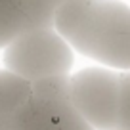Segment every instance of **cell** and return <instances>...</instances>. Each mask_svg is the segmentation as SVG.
Masks as SVG:
<instances>
[{
	"instance_id": "cell-5",
	"label": "cell",
	"mask_w": 130,
	"mask_h": 130,
	"mask_svg": "<svg viewBox=\"0 0 130 130\" xmlns=\"http://www.w3.org/2000/svg\"><path fill=\"white\" fill-rule=\"evenodd\" d=\"M56 0H0V50L38 29L54 27Z\"/></svg>"
},
{
	"instance_id": "cell-8",
	"label": "cell",
	"mask_w": 130,
	"mask_h": 130,
	"mask_svg": "<svg viewBox=\"0 0 130 130\" xmlns=\"http://www.w3.org/2000/svg\"><path fill=\"white\" fill-rule=\"evenodd\" d=\"M0 130H4V128H0Z\"/></svg>"
},
{
	"instance_id": "cell-1",
	"label": "cell",
	"mask_w": 130,
	"mask_h": 130,
	"mask_svg": "<svg viewBox=\"0 0 130 130\" xmlns=\"http://www.w3.org/2000/svg\"><path fill=\"white\" fill-rule=\"evenodd\" d=\"M54 29L77 56L117 73L130 71V4L122 0H65Z\"/></svg>"
},
{
	"instance_id": "cell-6",
	"label": "cell",
	"mask_w": 130,
	"mask_h": 130,
	"mask_svg": "<svg viewBox=\"0 0 130 130\" xmlns=\"http://www.w3.org/2000/svg\"><path fill=\"white\" fill-rule=\"evenodd\" d=\"M32 84L23 78L12 75L10 71L0 69V128L10 124L19 109L31 98Z\"/></svg>"
},
{
	"instance_id": "cell-2",
	"label": "cell",
	"mask_w": 130,
	"mask_h": 130,
	"mask_svg": "<svg viewBox=\"0 0 130 130\" xmlns=\"http://www.w3.org/2000/svg\"><path fill=\"white\" fill-rule=\"evenodd\" d=\"M77 54L54 27L31 31L2 52V69L31 82L69 78Z\"/></svg>"
},
{
	"instance_id": "cell-7",
	"label": "cell",
	"mask_w": 130,
	"mask_h": 130,
	"mask_svg": "<svg viewBox=\"0 0 130 130\" xmlns=\"http://www.w3.org/2000/svg\"><path fill=\"white\" fill-rule=\"evenodd\" d=\"M115 130H130V71L121 73V94Z\"/></svg>"
},
{
	"instance_id": "cell-4",
	"label": "cell",
	"mask_w": 130,
	"mask_h": 130,
	"mask_svg": "<svg viewBox=\"0 0 130 130\" xmlns=\"http://www.w3.org/2000/svg\"><path fill=\"white\" fill-rule=\"evenodd\" d=\"M121 94V73L100 65H84L69 77L75 109L94 130H115Z\"/></svg>"
},
{
	"instance_id": "cell-3",
	"label": "cell",
	"mask_w": 130,
	"mask_h": 130,
	"mask_svg": "<svg viewBox=\"0 0 130 130\" xmlns=\"http://www.w3.org/2000/svg\"><path fill=\"white\" fill-rule=\"evenodd\" d=\"M6 130H94L75 109L69 78H50L32 84L31 98Z\"/></svg>"
}]
</instances>
